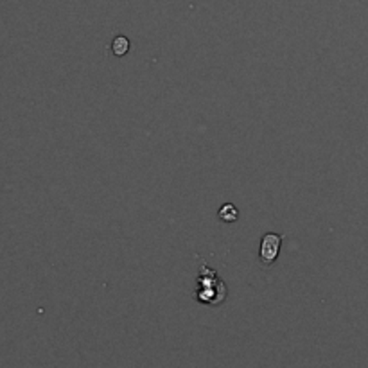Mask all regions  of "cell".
<instances>
[{"mask_svg":"<svg viewBox=\"0 0 368 368\" xmlns=\"http://www.w3.org/2000/svg\"><path fill=\"white\" fill-rule=\"evenodd\" d=\"M217 278L216 271L208 269L207 266H203V271L198 277V291H196V300L201 303H207V306H219L226 296L225 284L219 282L217 286H210L214 281Z\"/></svg>","mask_w":368,"mask_h":368,"instance_id":"cell-1","label":"cell"},{"mask_svg":"<svg viewBox=\"0 0 368 368\" xmlns=\"http://www.w3.org/2000/svg\"><path fill=\"white\" fill-rule=\"evenodd\" d=\"M281 244H282V235L273 234V232H268V234L262 235L260 239V248H259V259L262 265L271 266L278 257V251H281Z\"/></svg>","mask_w":368,"mask_h":368,"instance_id":"cell-2","label":"cell"},{"mask_svg":"<svg viewBox=\"0 0 368 368\" xmlns=\"http://www.w3.org/2000/svg\"><path fill=\"white\" fill-rule=\"evenodd\" d=\"M217 216H219L221 221H225V223H234L239 217V210L234 203H223L219 207Z\"/></svg>","mask_w":368,"mask_h":368,"instance_id":"cell-3","label":"cell"},{"mask_svg":"<svg viewBox=\"0 0 368 368\" xmlns=\"http://www.w3.org/2000/svg\"><path fill=\"white\" fill-rule=\"evenodd\" d=\"M110 49H112V52L115 54V56H119V58L124 56V54H128V51H130V40L122 35L115 36L112 45H110Z\"/></svg>","mask_w":368,"mask_h":368,"instance_id":"cell-4","label":"cell"}]
</instances>
